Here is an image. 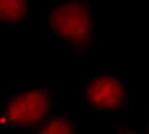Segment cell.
<instances>
[{"label": "cell", "mask_w": 149, "mask_h": 134, "mask_svg": "<svg viewBox=\"0 0 149 134\" xmlns=\"http://www.w3.org/2000/svg\"><path fill=\"white\" fill-rule=\"evenodd\" d=\"M46 33L69 52H90L103 40L105 19L92 0H48Z\"/></svg>", "instance_id": "6da1fadb"}, {"label": "cell", "mask_w": 149, "mask_h": 134, "mask_svg": "<svg viewBox=\"0 0 149 134\" xmlns=\"http://www.w3.org/2000/svg\"><path fill=\"white\" fill-rule=\"evenodd\" d=\"M77 102L84 111L101 117H128L136 111L132 86L115 69H92L77 84Z\"/></svg>", "instance_id": "7a4b0ae2"}, {"label": "cell", "mask_w": 149, "mask_h": 134, "mask_svg": "<svg viewBox=\"0 0 149 134\" xmlns=\"http://www.w3.org/2000/svg\"><path fill=\"white\" fill-rule=\"evenodd\" d=\"M57 96L52 86L44 84H13L0 96L2 128H29L40 125L57 111Z\"/></svg>", "instance_id": "3957f363"}, {"label": "cell", "mask_w": 149, "mask_h": 134, "mask_svg": "<svg viewBox=\"0 0 149 134\" xmlns=\"http://www.w3.org/2000/svg\"><path fill=\"white\" fill-rule=\"evenodd\" d=\"M31 18V0H0V31L12 33L25 27Z\"/></svg>", "instance_id": "277c9868"}, {"label": "cell", "mask_w": 149, "mask_h": 134, "mask_svg": "<svg viewBox=\"0 0 149 134\" xmlns=\"http://www.w3.org/2000/svg\"><path fill=\"white\" fill-rule=\"evenodd\" d=\"M77 126V117L71 111L57 109L54 115L44 119L40 125L33 126L29 134H79Z\"/></svg>", "instance_id": "5b68a950"}, {"label": "cell", "mask_w": 149, "mask_h": 134, "mask_svg": "<svg viewBox=\"0 0 149 134\" xmlns=\"http://www.w3.org/2000/svg\"><path fill=\"white\" fill-rule=\"evenodd\" d=\"M107 134H149L147 128L143 126H132V125H126V123H117L109 128Z\"/></svg>", "instance_id": "8992f818"}, {"label": "cell", "mask_w": 149, "mask_h": 134, "mask_svg": "<svg viewBox=\"0 0 149 134\" xmlns=\"http://www.w3.org/2000/svg\"><path fill=\"white\" fill-rule=\"evenodd\" d=\"M138 119H140V125L149 130V96L141 102L140 107H138Z\"/></svg>", "instance_id": "52a82bcc"}, {"label": "cell", "mask_w": 149, "mask_h": 134, "mask_svg": "<svg viewBox=\"0 0 149 134\" xmlns=\"http://www.w3.org/2000/svg\"><path fill=\"white\" fill-rule=\"evenodd\" d=\"M92 134H105V132H92Z\"/></svg>", "instance_id": "ba28073f"}]
</instances>
